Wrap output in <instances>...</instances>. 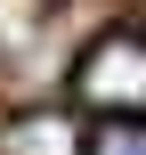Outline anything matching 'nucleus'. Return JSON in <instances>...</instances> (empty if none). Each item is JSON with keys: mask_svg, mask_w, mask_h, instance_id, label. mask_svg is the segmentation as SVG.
<instances>
[{"mask_svg": "<svg viewBox=\"0 0 146 155\" xmlns=\"http://www.w3.org/2000/svg\"><path fill=\"white\" fill-rule=\"evenodd\" d=\"M73 98L89 114H146V33H106L73 65Z\"/></svg>", "mask_w": 146, "mask_h": 155, "instance_id": "1", "label": "nucleus"}, {"mask_svg": "<svg viewBox=\"0 0 146 155\" xmlns=\"http://www.w3.org/2000/svg\"><path fill=\"white\" fill-rule=\"evenodd\" d=\"M0 155H89V147H81L73 114L33 106V114H8V123H0Z\"/></svg>", "mask_w": 146, "mask_h": 155, "instance_id": "2", "label": "nucleus"}, {"mask_svg": "<svg viewBox=\"0 0 146 155\" xmlns=\"http://www.w3.org/2000/svg\"><path fill=\"white\" fill-rule=\"evenodd\" d=\"M89 155H146V114H106V131L89 139Z\"/></svg>", "mask_w": 146, "mask_h": 155, "instance_id": "3", "label": "nucleus"}]
</instances>
